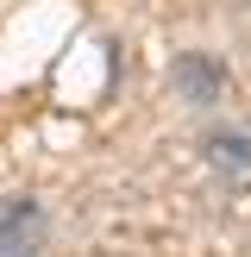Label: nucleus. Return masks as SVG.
I'll return each mask as SVG.
<instances>
[{
  "label": "nucleus",
  "instance_id": "f03ea898",
  "mask_svg": "<svg viewBox=\"0 0 251 257\" xmlns=\"http://www.w3.org/2000/svg\"><path fill=\"white\" fill-rule=\"evenodd\" d=\"M44 238V207L32 195H7L0 201V251H32Z\"/></svg>",
  "mask_w": 251,
  "mask_h": 257
},
{
  "label": "nucleus",
  "instance_id": "7ed1b4c3",
  "mask_svg": "<svg viewBox=\"0 0 251 257\" xmlns=\"http://www.w3.org/2000/svg\"><path fill=\"white\" fill-rule=\"evenodd\" d=\"M207 163L226 176H245L251 170V132H207Z\"/></svg>",
  "mask_w": 251,
  "mask_h": 257
},
{
  "label": "nucleus",
  "instance_id": "f257e3e1",
  "mask_svg": "<svg viewBox=\"0 0 251 257\" xmlns=\"http://www.w3.org/2000/svg\"><path fill=\"white\" fill-rule=\"evenodd\" d=\"M170 94L182 107H220L226 100V63L207 57V50H182L170 69Z\"/></svg>",
  "mask_w": 251,
  "mask_h": 257
}]
</instances>
